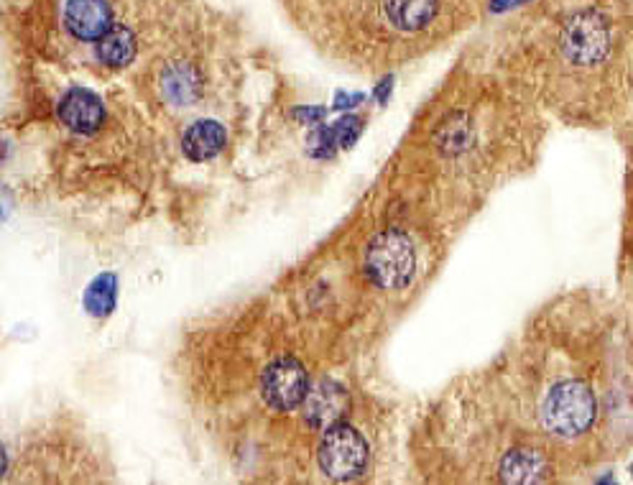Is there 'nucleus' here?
Instances as JSON below:
<instances>
[{
    "mask_svg": "<svg viewBox=\"0 0 633 485\" xmlns=\"http://www.w3.org/2000/svg\"><path fill=\"white\" fill-rule=\"evenodd\" d=\"M87 309H90L92 314H103L108 312V309H113L115 304V281L110 279V276H105V279H100L97 284L90 286V291H87Z\"/></svg>",
    "mask_w": 633,
    "mask_h": 485,
    "instance_id": "14",
    "label": "nucleus"
},
{
    "mask_svg": "<svg viewBox=\"0 0 633 485\" xmlns=\"http://www.w3.org/2000/svg\"><path fill=\"white\" fill-rule=\"evenodd\" d=\"M350 409L348 388L337 381H322L314 386L304 399V419L312 429L327 432L335 424H343L345 414Z\"/></svg>",
    "mask_w": 633,
    "mask_h": 485,
    "instance_id": "6",
    "label": "nucleus"
},
{
    "mask_svg": "<svg viewBox=\"0 0 633 485\" xmlns=\"http://www.w3.org/2000/svg\"><path fill=\"white\" fill-rule=\"evenodd\" d=\"M64 26L75 39L100 41L113 29V13L105 0H69L64 8Z\"/></svg>",
    "mask_w": 633,
    "mask_h": 485,
    "instance_id": "8",
    "label": "nucleus"
},
{
    "mask_svg": "<svg viewBox=\"0 0 633 485\" xmlns=\"http://www.w3.org/2000/svg\"><path fill=\"white\" fill-rule=\"evenodd\" d=\"M136 57V36L126 26H113L103 39L97 41V59L108 67H128Z\"/></svg>",
    "mask_w": 633,
    "mask_h": 485,
    "instance_id": "12",
    "label": "nucleus"
},
{
    "mask_svg": "<svg viewBox=\"0 0 633 485\" xmlns=\"http://www.w3.org/2000/svg\"><path fill=\"white\" fill-rule=\"evenodd\" d=\"M161 90H164L169 103L189 105L197 97V92H200V77L187 64H174L161 77Z\"/></svg>",
    "mask_w": 633,
    "mask_h": 485,
    "instance_id": "13",
    "label": "nucleus"
},
{
    "mask_svg": "<svg viewBox=\"0 0 633 485\" xmlns=\"http://www.w3.org/2000/svg\"><path fill=\"white\" fill-rule=\"evenodd\" d=\"M263 401L276 411H291L304 404L309 394V378L304 366L294 358L274 360L261 378Z\"/></svg>",
    "mask_w": 633,
    "mask_h": 485,
    "instance_id": "5",
    "label": "nucleus"
},
{
    "mask_svg": "<svg viewBox=\"0 0 633 485\" xmlns=\"http://www.w3.org/2000/svg\"><path fill=\"white\" fill-rule=\"evenodd\" d=\"M559 46L565 57L577 67L600 64L611 52V29L598 11H577L567 18L559 34Z\"/></svg>",
    "mask_w": 633,
    "mask_h": 485,
    "instance_id": "3",
    "label": "nucleus"
},
{
    "mask_svg": "<svg viewBox=\"0 0 633 485\" xmlns=\"http://www.w3.org/2000/svg\"><path fill=\"white\" fill-rule=\"evenodd\" d=\"M437 11H440V0H383L388 23L406 34L427 29Z\"/></svg>",
    "mask_w": 633,
    "mask_h": 485,
    "instance_id": "9",
    "label": "nucleus"
},
{
    "mask_svg": "<svg viewBox=\"0 0 633 485\" xmlns=\"http://www.w3.org/2000/svg\"><path fill=\"white\" fill-rule=\"evenodd\" d=\"M547 460L537 450H511L501 463V480L503 483H537L547 478Z\"/></svg>",
    "mask_w": 633,
    "mask_h": 485,
    "instance_id": "11",
    "label": "nucleus"
},
{
    "mask_svg": "<svg viewBox=\"0 0 633 485\" xmlns=\"http://www.w3.org/2000/svg\"><path fill=\"white\" fill-rule=\"evenodd\" d=\"M59 120L72 133L80 136H90L97 128L103 126L105 120V105L103 100L92 90L85 87H72L59 103Z\"/></svg>",
    "mask_w": 633,
    "mask_h": 485,
    "instance_id": "7",
    "label": "nucleus"
},
{
    "mask_svg": "<svg viewBox=\"0 0 633 485\" xmlns=\"http://www.w3.org/2000/svg\"><path fill=\"white\" fill-rule=\"evenodd\" d=\"M317 457L322 473L330 475L332 480H353L368 465V442L350 424H335L322 437Z\"/></svg>",
    "mask_w": 633,
    "mask_h": 485,
    "instance_id": "4",
    "label": "nucleus"
},
{
    "mask_svg": "<svg viewBox=\"0 0 633 485\" xmlns=\"http://www.w3.org/2000/svg\"><path fill=\"white\" fill-rule=\"evenodd\" d=\"M225 128L217 120H200L187 128L182 138L184 156L189 161H210L225 149Z\"/></svg>",
    "mask_w": 633,
    "mask_h": 485,
    "instance_id": "10",
    "label": "nucleus"
},
{
    "mask_svg": "<svg viewBox=\"0 0 633 485\" xmlns=\"http://www.w3.org/2000/svg\"><path fill=\"white\" fill-rule=\"evenodd\" d=\"M598 417V401L588 383L562 381L544 399L542 422L557 437H580Z\"/></svg>",
    "mask_w": 633,
    "mask_h": 485,
    "instance_id": "2",
    "label": "nucleus"
},
{
    "mask_svg": "<svg viewBox=\"0 0 633 485\" xmlns=\"http://www.w3.org/2000/svg\"><path fill=\"white\" fill-rule=\"evenodd\" d=\"M365 274L381 289H404L417 274V251L401 230H383L368 243Z\"/></svg>",
    "mask_w": 633,
    "mask_h": 485,
    "instance_id": "1",
    "label": "nucleus"
}]
</instances>
